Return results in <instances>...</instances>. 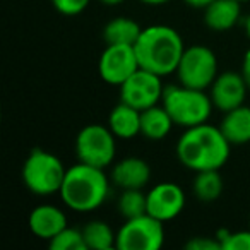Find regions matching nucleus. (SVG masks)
I'll list each match as a JSON object with an SVG mask.
<instances>
[{
	"mask_svg": "<svg viewBox=\"0 0 250 250\" xmlns=\"http://www.w3.org/2000/svg\"><path fill=\"white\" fill-rule=\"evenodd\" d=\"M161 103L170 113L175 125H180L185 129L206 124L214 108L211 96L206 94V89L187 87L184 84L165 87Z\"/></svg>",
	"mask_w": 250,
	"mask_h": 250,
	"instance_id": "obj_4",
	"label": "nucleus"
},
{
	"mask_svg": "<svg viewBox=\"0 0 250 250\" xmlns=\"http://www.w3.org/2000/svg\"><path fill=\"white\" fill-rule=\"evenodd\" d=\"M242 16V2L238 0H214L204 9V22L209 29L218 33L235 28Z\"/></svg>",
	"mask_w": 250,
	"mask_h": 250,
	"instance_id": "obj_15",
	"label": "nucleus"
},
{
	"mask_svg": "<svg viewBox=\"0 0 250 250\" xmlns=\"http://www.w3.org/2000/svg\"><path fill=\"white\" fill-rule=\"evenodd\" d=\"M59 194L69 209L76 212H91L106 201L110 194V180L104 168L79 161L67 170Z\"/></svg>",
	"mask_w": 250,
	"mask_h": 250,
	"instance_id": "obj_3",
	"label": "nucleus"
},
{
	"mask_svg": "<svg viewBox=\"0 0 250 250\" xmlns=\"http://www.w3.org/2000/svg\"><path fill=\"white\" fill-rule=\"evenodd\" d=\"M117 136L100 124L86 125L76 139V154L81 163L108 168L117 154Z\"/></svg>",
	"mask_w": 250,
	"mask_h": 250,
	"instance_id": "obj_6",
	"label": "nucleus"
},
{
	"mask_svg": "<svg viewBox=\"0 0 250 250\" xmlns=\"http://www.w3.org/2000/svg\"><path fill=\"white\" fill-rule=\"evenodd\" d=\"M219 129L231 146H243L250 143V106L233 108L226 111Z\"/></svg>",
	"mask_w": 250,
	"mask_h": 250,
	"instance_id": "obj_16",
	"label": "nucleus"
},
{
	"mask_svg": "<svg viewBox=\"0 0 250 250\" xmlns=\"http://www.w3.org/2000/svg\"><path fill=\"white\" fill-rule=\"evenodd\" d=\"M83 236L87 250H110L117 249V233L104 221H89L83 228Z\"/></svg>",
	"mask_w": 250,
	"mask_h": 250,
	"instance_id": "obj_20",
	"label": "nucleus"
},
{
	"mask_svg": "<svg viewBox=\"0 0 250 250\" xmlns=\"http://www.w3.org/2000/svg\"><path fill=\"white\" fill-rule=\"evenodd\" d=\"M134 50L141 69L165 77L177 72L185 46L177 29L165 24H154L143 28Z\"/></svg>",
	"mask_w": 250,
	"mask_h": 250,
	"instance_id": "obj_2",
	"label": "nucleus"
},
{
	"mask_svg": "<svg viewBox=\"0 0 250 250\" xmlns=\"http://www.w3.org/2000/svg\"><path fill=\"white\" fill-rule=\"evenodd\" d=\"M91 0H52L53 7L63 16H77L89 5Z\"/></svg>",
	"mask_w": 250,
	"mask_h": 250,
	"instance_id": "obj_25",
	"label": "nucleus"
},
{
	"mask_svg": "<svg viewBox=\"0 0 250 250\" xmlns=\"http://www.w3.org/2000/svg\"><path fill=\"white\" fill-rule=\"evenodd\" d=\"M245 33H247V36H249V40H250V14H249V18H247V21H245Z\"/></svg>",
	"mask_w": 250,
	"mask_h": 250,
	"instance_id": "obj_31",
	"label": "nucleus"
},
{
	"mask_svg": "<svg viewBox=\"0 0 250 250\" xmlns=\"http://www.w3.org/2000/svg\"><path fill=\"white\" fill-rule=\"evenodd\" d=\"M242 76H243V79H245V83H247V86H249V89H250V48L245 52V55H243V60H242Z\"/></svg>",
	"mask_w": 250,
	"mask_h": 250,
	"instance_id": "obj_27",
	"label": "nucleus"
},
{
	"mask_svg": "<svg viewBox=\"0 0 250 250\" xmlns=\"http://www.w3.org/2000/svg\"><path fill=\"white\" fill-rule=\"evenodd\" d=\"M180 84L195 89H208L218 77V59L214 52L204 45L185 48L177 67Z\"/></svg>",
	"mask_w": 250,
	"mask_h": 250,
	"instance_id": "obj_8",
	"label": "nucleus"
},
{
	"mask_svg": "<svg viewBox=\"0 0 250 250\" xmlns=\"http://www.w3.org/2000/svg\"><path fill=\"white\" fill-rule=\"evenodd\" d=\"M151 180V167L143 158L130 156L118 161L111 168V182L122 190L144 188Z\"/></svg>",
	"mask_w": 250,
	"mask_h": 250,
	"instance_id": "obj_13",
	"label": "nucleus"
},
{
	"mask_svg": "<svg viewBox=\"0 0 250 250\" xmlns=\"http://www.w3.org/2000/svg\"><path fill=\"white\" fill-rule=\"evenodd\" d=\"M223 192V178L219 170H204L195 171L194 178V194L199 201L212 202L219 199Z\"/></svg>",
	"mask_w": 250,
	"mask_h": 250,
	"instance_id": "obj_21",
	"label": "nucleus"
},
{
	"mask_svg": "<svg viewBox=\"0 0 250 250\" xmlns=\"http://www.w3.org/2000/svg\"><path fill=\"white\" fill-rule=\"evenodd\" d=\"M108 127L118 139H132L141 134V110L130 104L120 103L110 111Z\"/></svg>",
	"mask_w": 250,
	"mask_h": 250,
	"instance_id": "obj_17",
	"label": "nucleus"
},
{
	"mask_svg": "<svg viewBox=\"0 0 250 250\" xmlns=\"http://www.w3.org/2000/svg\"><path fill=\"white\" fill-rule=\"evenodd\" d=\"M141 2L146 5H163V4H168L170 0H141Z\"/></svg>",
	"mask_w": 250,
	"mask_h": 250,
	"instance_id": "obj_29",
	"label": "nucleus"
},
{
	"mask_svg": "<svg viewBox=\"0 0 250 250\" xmlns=\"http://www.w3.org/2000/svg\"><path fill=\"white\" fill-rule=\"evenodd\" d=\"M143 28L130 18H115L103 29V40L106 45H136Z\"/></svg>",
	"mask_w": 250,
	"mask_h": 250,
	"instance_id": "obj_19",
	"label": "nucleus"
},
{
	"mask_svg": "<svg viewBox=\"0 0 250 250\" xmlns=\"http://www.w3.org/2000/svg\"><path fill=\"white\" fill-rule=\"evenodd\" d=\"M185 4L188 5V7H194V9H202L204 11L206 7H208L209 4H212L214 0H184Z\"/></svg>",
	"mask_w": 250,
	"mask_h": 250,
	"instance_id": "obj_28",
	"label": "nucleus"
},
{
	"mask_svg": "<svg viewBox=\"0 0 250 250\" xmlns=\"http://www.w3.org/2000/svg\"><path fill=\"white\" fill-rule=\"evenodd\" d=\"M147 214L167 223L175 219L185 208V194L173 182L158 184L147 192Z\"/></svg>",
	"mask_w": 250,
	"mask_h": 250,
	"instance_id": "obj_11",
	"label": "nucleus"
},
{
	"mask_svg": "<svg viewBox=\"0 0 250 250\" xmlns=\"http://www.w3.org/2000/svg\"><path fill=\"white\" fill-rule=\"evenodd\" d=\"M163 93L165 86L161 84V76L139 67L120 86V101L143 111L160 103Z\"/></svg>",
	"mask_w": 250,
	"mask_h": 250,
	"instance_id": "obj_9",
	"label": "nucleus"
},
{
	"mask_svg": "<svg viewBox=\"0 0 250 250\" xmlns=\"http://www.w3.org/2000/svg\"><path fill=\"white\" fill-rule=\"evenodd\" d=\"M185 249L187 250H223L219 240L211 238V236H195L190 238L185 243Z\"/></svg>",
	"mask_w": 250,
	"mask_h": 250,
	"instance_id": "obj_26",
	"label": "nucleus"
},
{
	"mask_svg": "<svg viewBox=\"0 0 250 250\" xmlns=\"http://www.w3.org/2000/svg\"><path fill=\"white\" fill-rule=\"evenodd\" d=\"M238 2H247V0H238Z\"/></svg>",
	"mask_w": 250,
	"mask_h": 250,
	"instance_id": "obj_32",
	"label": "nucleus"
},
{
	"mask_svg": "<svg viewBox=\"0 0 250 250\" xmlns=\"http://www.w3.org/2000/svg\"><path fill=\"white\" fill-rule=\"evenodd\" d=\"M231 144L216 125L199 124L185 129L177 143V158L192 171L219 170L228 161Z\"/></svg>",
	"mask_w": 250,
	"mask_h": 250,
	"instance_id": "obj_1",
	"label": "nucleus"
},
{
	"mask_svg": "<svg viewBox=\"0 0 250 250\" xmlns=\"http://www.w3.org/2000/svg\"><path fill=\"white\" fill-rule=\"evenodd\" d=\"M103 5H118L122 4V2H125V0H100Z\"/></svg>",
	"mask_w": 250,
	"mask_h": 250,
	"instance_id": "obj_30",
	"label": "nucleus"
},
{
	"mask_svg": "<svg viewBox=\"0 0 250 250\" xmlns=\"http://www.w3.org/2000/svg\"><path fill=\"white\" fill-rule=\"evenodd\" d=\"M175 122L163 104H154L141 111V136L149 141H161L171 132Z\"/></svg>",
	"mask_w": 250,
	"mask_h": 250,
	"instance_id": "obj_18",
	"label": "nucleus"
},
{
	"mask_svg": "<svg viewBox=\"0 0 250 250\" xmlns=\"http://www.w3.org/2000/svg\"><path fill=\"white\" fill-rule=\"evenodd\" d=\"M29 228L38 238L52 240L63 228H67V216L60 208L53 204L36 206L29 214Z\"/></svg>",
	"mask_w": 250,
	"mask_h": 250,
	"instance_id": "obj_14",
	"label": "nucleus"
},
{
	"mask_svg": "<svg viewBox=\"0 0 250 250\" xmlns=\"http://www.w3.org/2000/svg\"><path fill=\"white\" fill-rule=\"evenodd\" d=\"M223 250H250V228L229 231L221 242Z\"/></svg>",
	"mask_w": 250,
	"mask_h": 250,
	"instance_id": "obj_24",
	"label": "nucleus"
},
{
	"mask_svg": "<svg viewBox=\"0 0 250 250\" xmlns=\"http://www.w3.org/2000/svg\"><path fill=\"white\" fill-rule=\"evenodd\" d=\"M52 250H87L86 242H84L83 229L77 228H63L57 236H53L48 242Z\"/></svg>",
	"mask_w": 250,
	"mask_h": 250,
	"instance_id": "obj_23",
	"label": "nucleus"
},
{
	"mask_svg": "<svg viewBox=\"0 0 250 250\" xmlns=\"http://www.w3.org/2000/svg\"><path fill=\"white\" fill-rule=\"evenodd\" d=\"M65 167L53 153L33 149L22 165V182L36 195H52L60 192L65 178Z\"/></svg>",
	"mask_w": 250,
	"mask_h": 250,
	"instance_id": "obj_5",
	"label": "nucleus"
},
{
	"mask_svg": "<svg viewBox=\"0 0 250 250\" xmlns=\"http://www.w3.org/2000/svg\"><path fill=\"white\" fill-rule=\"evenodd\" d=\"M137 69L139 60L132 45H106L98 62L101 79L113 86H122Z\"/></svg>",
	"mask_w": 250,
	"mask_h": 250,
	"instance_id": "obj_10",
	"label": "nucleus"
},
{
	"mask_svg": "<svg viewBox=\"0 0 250 250\" xmlns=\"http://www.w3.org/2000/svg\"><path fill=\"white\" fill-rule=\"evenodd\" d=\"M165 243V223L151 214L125 219L117 231L118 250H158Z\"/></svg>",
	"mask_w": 250,
	"mask_h": 250,
	"instance_id": "obj_7",
	"label": "nucleus"
},
{
	"mask_svg": "<svg viewBox=\"0 0 250 250\" xmlns=\"http://www.w3.org/2000/svg\"><path fill=\"white\" fill-rule=\"evenodd\" d=\"M117 209L120 212V216H124L125 219L146 214L147 195L143 192V188H127V190H122L120 197L117 201Z\"/></svg>",
	"mask_w": 250,
	"mask_h": 250,
	"instance_id": "obj_22",
	"label": "nucleus"
},
{
	"mask_svg": "<svg viewBox=\"0 0 250 250\" xmlns=\"http://www.w3.org/2000/svg\"><path fill=\"white\" fill-rule=\"evenodd\" d=\"M211 100L214 108L221 111H229L233 108H238L243 104L247 96V86L245 79H243L242 72H231V70H226V72L218 74V77L214 79V83L211 84Z\"/></svg>",
	"mask_w": 250,
	"mask_h": 250,
	"instance_id": "obj_12",
	"label": "nucleus"
}]
</instances>
